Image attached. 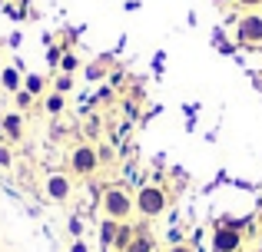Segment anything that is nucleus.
I'll list each match as a JSON object with an SVG mask.
<instances>
[{
	"label": "nucleus",
	"instance_id": "1",
	"mask_svg": "<svg viewBox=\"0 0 262 252\" xmlns=\"http://www.w3.org/2000/svg\"><path fill=\"white\" fill-rule=\"evenodd\" d=\"M100 209H103V216H110L116 222H129V216L136 213L133 193L126 186H106L100 196Z\"/></svg>",
	"mask_w": 262,
	"mask_h": 252
},
{
	"label": "nucleus",
	"instance_id": "2",
	"mask_svg": "<svg viewBox=\"0 0 262 252\" xmlns=\"http://www.w3.org/2000/svg\"><path fill=\"white\" fill-rule=\"evenodd\" d=\"M133 202H136V213H140L143 219H160L169 206V196L160 182H143L133 193Z\"/></svg>",
	"mask_w": 262,
	"mask_h": 252
},
{
	"label": "nucleus",
	"instance_id": "3",
	"mask_svg": "<svg viewBox=\"0 0 262 252\" xmlns=\"http://www.w3.org/2000/svg\"><path fill=\"white\" fill-rule=\"evenodd\" d=\"M67 163H70V173L80 176V179H86V176H93L100 169V156H96L93 143H77L70 149V156H67Z\"/></svg>",
	"mask_w": 262,
	"mask_h": 252
},
{
	"label": "nucleus",
	"instance_id": "4",
	"mask_svg": "<svg viewBox=\"0 0 262 252\" xmlns=\"http://www.w3.org/2000/svg\"><path fill=\"white\" fill-rule=\"evenodd\" d=\"M236 40L243 47H259L262 43V13L259 10H246L236 20Z\"/></svg>",
	"mask_w": 262,
	"mask_h": 252
},
{
	"label": "nucleus",
	"instance_id": "5",
	"mask_svg": "<svg viewBox=\"0 0 262 252\" xmlns=\"http://www.w3.org/2000/svg\"><path fill=\"white\" fill-rule=\"evenodd\" d=\"M243 229L239 226H216L212 233V252H243Z\"/></svg>",
	"mask_w": 262,
	"mask_h": 252
},
{
	"label": "nucleus",
	"instance_id": "6",
	"mask_svg": "<svg viewBox=\"0 0 262 252\" xmlns=\"http://www.w3.org/2000/svg\"><path fill=\"white\" fill-rule=\"evenodd\" d=\"M43 196L50 202H67L73 196V179L67 173H50L43 179Z\"/></svg>",
	"mask_w": 262,
	"mask_h": 252
},
{
	"label": "nucleus",
	"instance_id": "7",
	"mask_svg": "<svg viewBox=\"0 0 262 252\" xmlns=\"http://www.w3.org/2000/svg\"><path fill=\"white\" fill-rule=\"evenodd\" d=\"M0 129H4V136H7V146L10 143H20L24 140V113H4L0 117Z\"/></svg>",
	"mask_w": 262,
	"mask_h": 252
},
{
	"label": "nucleus",
	"instance_id": "8",
	"mask_svg": "<svg viewBox=\"0 0 262 252\" xmlns=\"http://www.w3.org/2000/svg\"><path fill=\"white\" fill-rule=\"evenodd\" d=\"M126 252H156V239L149 236V219H143L140 226H136V236L126 246Z\"/></svg>",
	"mask_w": 262,
	"mask_h": 252
},
{
	"label": "nucleus",
	"instance_id": "9",
	"mask_svg": "<svg viewBox=\"0 0 262 252\" xmlns=\"http://www.w3.org/2000/svg\"><path fill=\"white\" fill-rule=\"evenodd\" d=\"M24 90L30 93V97L43 100L47 93H50V77H43V73H24Z\"/></svg>",
	"mask_w": 262,
	"mask_h": 252
},
{
	"label": "nucleus",
	"instance_id": "10",
	"mask_svg": "<svg viewBox=\"0 0 262 252\" xmlns=\"http://www.w3.org/2000/svg\"><path fill=\"white\" fill-rule=\"evenodd\" d=\"M0 86H4L10 97L17 90H24V73H20V66H0Z\"/></svg>",
	"mask_w": 262,
	"mask_h": 252
},
{
	"label": "nucleus",
	"instance_id": "11",
	"mask_svg": "<svg viewBox=\"0 0 262 252\" xmlns=\"http://www.w3.org/2000/svg\"><path fill=\"white\" fill-rule=\"evenodd\" d=\"M116 229H120V222H116V219H110V216H103V219H100V226H96V236H100V246H103V249H113Z\"/></svg>",
	"mask_w": 262,
	"mask_h": 252
},
{
	"label": "nucleus",
	"instance_id": "12",
	"mask_svg": "<svg viewBox=\"0 0 262 252\" xmlns=\"http://www.w3.org/2000/svg\"><path fill=\"white\" fill-rule=\"evenodd\" d=\"M133 236H136V226H133V222H120L116 239H113V249H110V252H126V246L133 242Z\"/></svg>",
	"mask_w": 262,
	"mask_h": 252
},
{
	"label": "nucleus",
	"instance_id": "13",
	"mask_svg": "<svg viewBox=\"0 0 262 252\" xmlns=\"http://www.w3.org/2000/svg\"><path fill=\"white\" fill-rule=\"evenodd\" d=\"M40 103H43V110H47V117H60V113H63L67 110V97H63V93H47V97L43 100H40Z\"/></svg>",
	"mask_w": 262,
	"mask_h": 252
},
{
	"label": "nucleus",
	"instance_id": "14",
	"mask_svg": "<svg viewBox=\"0 0 262 252\" xmlns=\"http://www.w3.org/2000/svg\"><path fill=\"white\" fill-rule=\"evenodd\" d=\"M110 63H113V57H110V53H106V57H100V60H93V63L86 66V80H90V83H96V80L110 77V73H106Z\"/></svg>",
	"mask_w": 262,
	"mask_h": 252
},
{
	"label": "nucleus",
	"instance_id": "15",
	"mask_svg": "<svg viewBox=\"0 0 262 252\" xmlns=\"http://www.w3.org/2000/svg\"><path fill=\"white\" fill-rule=\"evenodd\" d=\"M73 86H77L73 73H57V77H50V90H53V93H63V97H70Z\"/></svg>",
	"mask_w": 262,
	"mask_h": 252
},
{
	"label": "nucleus",
	"instance_id": "16",
	"mask_svg": "<svg viewBox=\"0 0 262 252\" xmlns=\"http://www.w3.org/2000/svg\"><path fill=\"white\" fill-rule=\"evenodd\" d=\"M77 70H80V57L73 50H67L63 57H60V70L57 73H77Z\"/></svg>",
	"mask_w": 262,
	"mask_h": 252
},
{
	"label": "nucleus",
	"instance_id": "17",
	"mask_svg": "<svg viewBox=\"0 0 262 252\" xmlns=\"http://www.w3.org/2000/svg\"><path fill=\"white\" fill-rule=\"evenodd\" d=\"M13 103H17V113H27L33 103H37V97H30L27 90H17V93H13Z\"/></svg>",
	"mask_w": 262,
	"mask_h": 252
},
{
	"label": "nucleus",
	"instance_id": "18",
	"mask_svg": "<svg viewBox=\"0 0 262 252\" xmlns=\"http://www.w3.org/2000/svg\"><path fill=\"white\" fill-rule=\"evenodd\" d=\"M67 53V47H50V50H47V63L53 66V70H60V57H63Z\"/></svg>",
	"mask_w": 262,
	"mask_h": 252
},
{
	"label": "nucleus",
	"instance_id": "19",
	"mask_svg": "<svg viewBox=\"0 0 262 252\" xmlns=\"http://www.w3.org/2000/svg\"><path fill=\"white\" fill-rule=\"evenodd\" d=\"M100 129H103L100 117H90V120H86V129H83V133H86V140H96V136H100Z\"/></svg>",
	"mask_w": 262,
	"mask_h": 252
},
{
	"label": "nucleus",
	"instance_id": "20",
	"mask_svg": "<svg viewBox=\"0 0 262 252\" xmlns=\"http://www.w3.org/2000/svg\"><path fill=\"white\" fill-rule=\"evenodd\" d=\"M67 229H70V236H73V239H83V219H80V216H70Z\"/></svg>",
	"mask_w": 262,
	"mask_h": 252
},
{
	"label": "nucleus",
	"instance_id": "21",
	"mask_svg": "<svg viewBox=\"0 0 262 252\" xmlns=\"http://www.w3.org/2000/svg\"><path fill=\"white\" fill-rule=\"evenodd\" d=\"M10 166H13V153L7 143H0V169H10Z\"/></svg>",
	"mask_w": 262,
	"mask_h": 252
},
{
	"label": "nucleus",
	"instance_id": "22",
	"mask_svg": "<svg viewBox=\"0 0 262 252\" xmlns=\"http://www.w3.org/2000/svg\"><path fill=\"white\" fill-rule=\"evenodd\" d=\"M96 156H100V166L116 159V156H113V146H106V143H100V146H96Z\"/></svg>",
	"mask_w": 262,
	"mask_h": 252
},
{
	"label": "nucleus",
	"instance_id": "23",
	"mask_svg": "<svg viewBox=\"0 0 262 252\" xmlns=\"http://www.w3.org/2000/svg\"><path fill=\"white\" fill-rule=\"evenodd\" d=\"M166 252H196V246H192V242H176V246H169Z\"/></svg>",
	"mask_w": 262,
	"mask_h": 252
},
{
	"label": "nucleus",
	"instance_id": "24",
	"mask_svg": "<svg viewBox=\"0 0 262 252\" xmlns=\"http://www.w3.org/2000/svg\"><path fill=\"white\" fill-rule=\"evenodd\" d=\"M123 77H126V73H123V70H113V73H110V86H113V90H116V86L123 83Z\"/></svg>",
	"mask_w": 262,
	"mask_h": 252
},
{
	"label": "nucleus",
	"instance_id": "25",
	"mask_svg": "<svg viewBox=\"0 0 262 252\" xmlns=\"http://www.w3.org/2000/svg\"><path fill=\"white\" fill-rule=\"evenodd\" d=\"M70 252H90L86 239H73V242H70Z\"/></svg>",
	"mask_w": 262,
	"mask_h": 252
},
{
	"label": "nucleus",
	"instance_id": "26",
	"mask_svg": "<svg viewBox=\"0 0 262 252\" xmlns=\"http://www.w3.org/2000/svg\"><path fill=\"white\" fill-rule=\"evenodd\" d=\"M236 4H239V7H246V10H259L262 0H236Z\"/></svg>",
	"mask_w": 262,
	"mask_h": 252
},
{
	"label": "nucleus",
	"instance_id": "27",
	"mask_svg": "<svg viewBox=\"0 0 262 252\" xmlns=\"http://www.w3.org/2000/svg\"><path fill=\"white\" fill-rule=\"evenodd\" d=\"M259 222H262V216H259Z\"/></svg>",
	"mask_w": 262,
	"mask_h": 252
},
{
	"label": "nucleus",
	"instance_id": "28",
	"mask_svg": "<svg viewBox=\"0 0 262 252\" xmlns=\"http://www.w3.org/2000/svg\"><path fill=\"white\" fill-rule=\"evenodd\" d=\"M259 249H262V242H259Z\"/></svg>",
	"mask_w": 262,
	"mask_h": 252
},
{
	"label": "nucleus",
	"instance_id": "29",
	"mask_svg": "<svg viewBox=\"0 0 262 252\" xmlns=\"http://www.w3.org/2000/svg\"><path fill=\"white\" fill-rule=\"evenodd\" d=\"M259 13H262V7H259Z\"/></svg>",
	"mask_w": 262,
	"mask_h": 252
},
{
	"label": "nucleus",
	"instance_id": "30",
	"mask_svg": "<svg viewBox=\"0 0 262 252\" xmlns=\"http://www.w3.org/2000/svg\"><path fill=\"white\" fill-rule=\"evenodd\" d=\"M256 252H262V249H256Z\"/></svg>",
	"mask_w": 262,
	"mask_h": 252
}]
</instances>
